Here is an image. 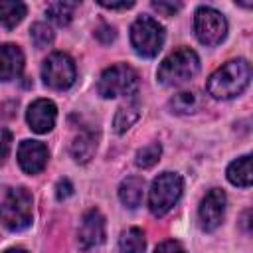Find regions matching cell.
Here are the masks:
<instances>
[{
	"mask_svg": "<svg viewBox=\"0 0 253 253\" xmlns=\"http://www.w3.org/2000/svg\"><path fill=\"white\" fill-rule=\"evenodd\" d=\"M225 204H227V196L219 188H211L202 198L200 208H198V219L204 231H213L221 225L223 215H225Z\"/></svg>",
	"mask_w": 253,
	"mask_h": 253,
	"instance_id": "obj_9",
	"label": "cell"
},
{
	"mask_svg": "<svg viewBox=\"0 0 253 253\" xmlns=\"http://www.w3.org/2000/svg\"><path fill=\"white\" fill-rule=\"evenodd\" d=\"M152 8H154L160 16L170 18V16H174V14L180 12L182 0H152Z\"/></svg>",
	"mask_w": 253,
	"mask_h": 253,
	"instance_id": "obj_24",
	"label": "cell"
},
{
	"mask_svg": "<svg viewBox=\"0 0 253 253\" xmlns=\"http://www.w3.org/2000/svg\"><path fill=\"white\" fill-rule=\"evenodd\" d=\"M47 156V146L40 140H22L18 146V164L30 176L40 174L45 168Z\"/></svg>",
	"mask_w": 253,
	"mask_h": 253,
	"instance_id": "obj_12",
	"label": "cell"
},
{
	"mask_svg": "<svg viewBox=\"0 0 253 253\" xmlns=\"http://www.w3.org/2000/svg\"><path fill=\"white\" fill-rule=\"evenodd\" d=\"M136 89H138V73L126 63H117L107 67L97 81V91L103 99L132 97L136 95Z\"/></svg>",
	"mask_w": 253,
	"mask_h": 253,
	"instance_id": "obj_5",
	"label": "cell"
},
{
	"mask_svg": "<svg viewBox=\"0 0 253 253\" xmlns=\"http://www.w3.org/2000/svg\"><path fill=\"white\" fill-rule=\"evenodd\" d=\"M241 225L253 235V211H245L243 217H241Z\"/></svg>",
	"mask_w": 253,
	"mask_h": 253,
	"instance_id": "obj_29",
	"label": "cell"
},
{
	"mask_svg": "<svg viewBox=\"0 0 253 253\" xmlns=\"http://www.w3.org/2000/svg\"><path fill=\"white\" fill-rule=\"evenodd\" d=\"M184 180L176 172H162L152 180L148 190V210L154 217L166 215L182 198Z\"/></svg>",
	"mask_w": 253,
	"mask_h": 253,
	"instance_id": "obj_3",
	"label": "cell"
},
{
	"mask_svg": "<svg viewBox=\"0 0 253 253\" xmlns=\"http://www.w3.org/2000/svg\"><path fill=\"white\" fill-rule=\"evenodd\" d=\"M30 36H32V42H34L36 47H47V45L53 42V32H51V28H49L47 24H43V22L34 24L32 30H30Z\"/></svg>",
	"mask_w": 253,
	"mask_h": 253,
	"instance_id": "obj_22",
	"label": "cell"
},
{
	"mask_svg": "<svg viewBox=\"0 0 253 253\" xmlns=\"http://www.w3.org/2000/svg\"><path fill=\"white\" fill-rule=\"evenodd\" d=\"M26 16V4L22 0H0V18L2 28L12 30L16 28Z\"/></svg>",
	"mask_w": 253,
	"mask_h": 253,
	"instance_id": "obj_18",
	"label": "cell"
},
{
	"mask_svg": "<svg viewBox=\"0 0 253 253\" xmlns=\"http://www.w3.org/2000/svg\"><path fill=\"white\" fill-rule=\"evenodd\" d=\"M75 61L63 51H53L42 63V79L49 89L65 91L75 83Z\"/></svg>",
	"mask_w": 253,
	"mask_h": 253,
	"instance_id": "obj_8",
	"label": "cell"
},
{
	"mask_svg": "<svg viewBox=\"0 0 253 253\" xmlns=\"http://www.w3.org/2000/svg\"><path fill=\"white\" fill-rule=\"evenodd\" d=\"M253 79V67L247 59H229L221 67H217L206 83L208 93L217 101H229L239 97Z\"/></svg>",
	"mask_w": 253,
	"mask_h": 253,
	"instance_id": "obj_1",
	"label": "cell"
},
{
	"mask_svg": "<svg viewBox=\"0 0 253 253\" xmlns=\"http://www.w3.org/2000/svg\"><path fill=\"white\" fill-rule=\"evenodd\" d=\"M34 198L26 188H10L2 198V225L8 231H22L32 225Z\"/></svg>",
	"mask_w": 253,
	"mask_h": 253,
	"instance_id": "obj_4",
	"label": "cell"
},
{
	"mask_svg": "<svg viewBox=\"0 0 253 253\" xmlns=\"http://www.w3.org/2000/svg\"><path fill=\"white\" fill-rule=\"evenodd\" d=\"M166 249H170V251H174V249L182 251L184 247H182V243H178V241H162V243L156 245V251H166Z\"/></svg>",
	"mask_w": 253,
	"mask_h": 253,
	"instance_id": "obj_28",
	"label": "cell"
},
{
	"mask_svg": "<svg viewBox=\"0 0 253 253\" xmlns=\"http://www.w3.org/2000/svg\"><path fill=\"white\" fill-rule=\"evenodd\" d=\"M2 136H4V140H2V144H4L2 156L6 158V156H8V150H10V132H8V128H4V130H2Z\"/></svg>",
	"mask_w": 253,
	"mask_h": 253,
	"instance_id": "obj_30",
	"label": "cell"
},
{
	"mask_svg": "<svg viewBox=\"0 0 253 253\" xmlns=\"http://www.w3.org/2000/svg\"><path fill=\"white\" fill-rule=\"evenodd\" d=\"M71 194H73V186H71V182L65 180V178L59 180L57 186H55V198H57V200H67Z\"/></svg>",
	"mask_w": 253,
	"mask_h": 253,
	"instance_id": "obj_27",
	"label": "cell"
},
{
	"mask_svg": "<svg viewBox=\"0 0 253 253\" xmlns=\"http://www.w3.org/2000/svg\"><path fill=\"white\" fill-rule=\"evenodd\" d=\"M97 2L107 10H125V8H130L136 0H97Z\"/></svg>",
	"mask_w": 253,
	"mask_h": 253,
	"instance_id": "obj_26",
	"label": "cell"
},
{
	"mask_svg": "<svg viewBox=\"0 0 253 253\" xmlns=\"http://www.w3.org/2000/svg\"><path fill=\"white\" fill-rule=\"evenodd\" d=\"M138 117H140V103H138V99L132 95L130 97V101H126L123 107H119V111H117V115H115V130L119 132V134H123V132H126L136 121H138Z\"/></svg>",
	"mask_w": 253,
	"mask_h": 253,
	"instance_id": "obj_17",
	"label": "cell"
},
{
	"mask_svg": "<svg viewBox=\"0 0 253 253\" xmlns=\"http://www.w3.org/2000/svg\"><path fill=\"white\" fill-rule=\"evenodd\" d=\"M239 6H243V8H249V10H253V0H235Z\"/></svg>",
	"mask_w": 253,
	"mask_h": 253,
	"instance_id": "obj_32",
	"label": "cell"
},
{
	"mask_svg": "<svg viewBox=\"0 0 253 253\" xmlns=\"http://www.w3.org/2000/svg\"><path fill=\"white\" fill-rule=\"evenodd\" d=\"M166 40L162 24L152 16H138L130 26V45L140 57H154Z\"/></svg>",
	"mask_w": 253,
	"mask_h": 253,
	"instance_id": "obj_6",
	"label": "cell"
},
{
	"mask_svg": "<svg viewBox=\"0 0 253 253\" xmlns=\"http://www.w3.org/2000/svg\"><path fill=\"white\" fill-rule=\"evenodd\" d=\"M95 150H97V134H95L91 128L81 130V132L75 136L73 144H71V154H73V158H75L77 162H81V164L89 162V160L93 158Z\"/></svg>",
	"mask_w": 253,
	"mask_h": 253,
	"instance_id": "obj_16",
	"label": "cell"
},
{
	"mask_svg": "<svg viewBox=\"0 0 253 253\" xmlns=\"http://www.w3.org/2000/svg\"><path fill=\"white\" fill-rule=\"evenodd\" d=\"M160 154H162V146L158 142H150V144L138 148L134 162L138 168H150L160 160Z\"/></svg>",
	"mask_w": 253,
	"mask_h": 253,
	"instance_id": "obj_21",
	"label": "cell"
},
{
	"mask_svg": "<svg viewBox=\"0 0 253 253\" xmlns=\"http://www.w3.org/2000/svg\"><path fill=\"white\" fill-rule=\"evenodd\" d=\"M95 38H97L99 42H103V43H111V42H115L117 32H115V28H113V26L103 24V26H101V28L95 32Z\"/></svg>",
	"mask_w": 253,
	"mask_h": 253,
	"instance_id": "obj_25",
	"label": "cell"
},
{
	"mask_svg": "<svg viewBox=\"0 0 253 253\" xmlns=\"http://www.w3.org/2000/svg\"><path fill=\"white\" fill-rule=\"evenodd\" d=\"M144 247H146V237H144V231L138 229V227L126 229L119 239V249L121 251L138 253V251H144Z\"/></svg>",
	"mask_w": 253,
	"mask_h": 253,
	"instance_id": "obj_20",
	"label": "cell"
},
{
	"mask_svg": "<svg viewBox=\"0 0 253 253\" xmlns=\"http://www.w3.org/2000/svg\"><path fill=\"white\" fill-rule=\"evenodd\" d=\"M105 241V217L99 210H89L83 213L79 231H77V243L81 249H95Z\"/></svg>",
	"mask_w": 253,
	"mask_h": 253,
	"instance_id": "obj_10",
	"label": "cell"
},
{
	"mask_svg": "<svg viewBox=\"0 0 253 253\" xmlns=\"http://www.w3.org/2000/svg\"><path fill=\"white\" fill-rule=\"evenodd\" d=\"M144 188H146V184H144V180L140 176L125 178L121 182V186H119V200H121V204L125 208H128V210H136L142 204V200H144Z\"/></svg>",
	"mask_w": 253,
	"mask_h": 253,
	"instance_id": "obj_14",
	"label": "cell"
},
{
	"mask_svg": "<svg viewBox=\"0 0 253 253\" xmlns=\"http://www.w3.org/2000/svg\"><path fill=\"white\" fill-rule=\"evenodd\" d=\"M200 71V57L190 47H178L170 51L156 71V81L164 87H178L188 83Z\"/></svg>",
	"mask_w": 253,
	"mask_h": 253,
	"instance_id": "obj_2",
	"label": "cell"
},
{
	"mask_svg": "<svg viewBox=\"0 0 253 253\" xmlns=\"http://www.w3.org/2000/svg\"><path fill=\"white\" fill-rule=\"evenodd\" d=\"M45 16H47V20H51L57 26H67L71 22V18H73V10H69L61 2H55L45 10Z\"/></svg>",
	"mask_w": 253,
	"mask_h": 253,
	"instance_id": "obj_23",
	"label": "cell"
},
{
	"mask_svg": "<svg viewBox=\"0 0 253 253\" xmlns=\"http://www.w3.org/2000/svg\"><path fill=\"white\" fill-rule=\"evenodd\" d=\"M55 119H57V107L49 99H36L26 111V121L30 128L38 134L49 132L55 126Z\"/></svg>",
	"mask_w": 253,
	"mask_h": 253,
	"instance_id": "obj_11",
	"label": "cell"
},
{
	"mask_svg": "<svg viewBox=\"0 0 253 253\" xmlns=\"http://www.w3.org/2000/svg\"><path fill=\"white\" fill-rule=\"evenodd\" d=\"M168 107L172 113L176 115H190V113H196L198 107H200V97L198 93L194 91H182L178 95H174L170 101H168Z\"/></svg>",
	"mask_w": 253,
	"mask_h": 253,
	"instance_id": "obj_19",
	"label": "cell"
},
{
	"mask_svg": "<svg viewBox=\"0 0 253 253\" xmlns=\"http://www.w3.org/2000/svg\"><path fill=\"white\" fill-rule=\"evenodd\" d=\"M59 2H61L63 6H67L69 10H75V8L81 4V0H59Z\"/></svg>",
	"mask_w": 253,
	"mask_h": 253,
	"instance_id": "obj_31",
	"label": "cell"
},
{
	"mask_svg": "<svg viewBox=\"0 0 253 253\" xmlns=\"http://www.w3.org/2000/svg\"><path fill=\"white\" fill-rule=\"evenodd\" d=\"M194 34L204 45H217L227 36V20L225 16L210 6H200L194 12Z\"/></svg>",
	"mask_w": 253,
	"mask_h": 253,
	"instance_id": "obj_7",
	"label": "cell"
},
{
	"mask_svg": "<svg viewBox=\"0 0 253 253\" xmlns=\"http://www.w3.org/2000/svg\"><path fill=\"white\" fill-rule=\"evenodd\" d=\"M24 69V53L18 45L14 43H4L2 53H0V79L2 81H12L20 77Z\"/></svg>",
	"mask_w": 253,
	"mask_h": 253,
	"instance_id": "obj_13",
	"label": "cell"
},
{
	"mask_svg": "<svg viewBox=\"0 0 253 253\" xmlns=\"http://www.w3.org/2000/svg\"><path fill=\"white\" fill-rule=\"evenodd\" d=\"M225 176H227V180H229L233 186H239V188L253 186V152L235 158V160L227 166Z\"/></svg>",
	"mask_w": 253,
	"mask_h": 253,
	"instance_id": "obj_15",
	"label": "cell"
}]
</instances>
